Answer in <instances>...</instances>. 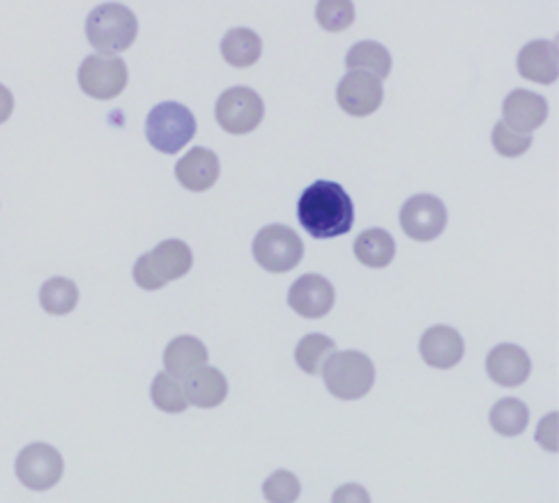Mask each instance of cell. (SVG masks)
<instances>
[{
    "instance_id": "cell-25",
    "label": "cell",
    "mask_w": 559,
    "mask_h": 503,
    "mask_svg": "<svg viewBox=\"0 0 559 503\" xmlns=\"http://www.w3.org/2000/svg\"><path fill=\"white\" fill-rule=\"evenodd\" d=\"M530 426V409L519 398H502L490 409V428L502 436H519Z\"/></svg>"
},
{
    "instance_id": "cell-5",
    "label": "cell",
    "mask_w": 559,
    "mask_h": 503,
    "mask_svg": "<svg viewBox=\"0 0 559 503\" xmlns=\"http://www.w3.org/2000/svg\"><path fill=\"white\" fill-rule=\"evenodd\" d=\"M193 136H197V118L187 106L178 101H164L147 113L145 139L157 152L178 155Z\"/></svg>"
},
{
    "instance_id": "cell-24",
    "label": "cell",
    "mask_w": 559,
    "mask_h": 503,
    "mask_svg": "<svg viewBox=\"0 0 559 503\" xmlns=\"http://www.w3.org/2000/svg\"><path fill=\"white\" fill-rule=\"evenodd\" d=\"M336 352V343L325 334H309L295 347V361L307 375H320L322 366Z\"/></svg>"
},
{
    "instance_id": "cell-17",
    "label": "cell",
    "mask_w": 559,
    "mask_h": 503,
    "mask_svg": "<svg viewBox=\"0 0 559 503\" xmlns=\"http://www.w3.org/2000/svg\"><path fill=\"white\" fill-rule=\"evenodd\" d=\"M519 74L532 83L550 85L559 79V47L555 39H534L519 53Z\"/></svg>"
},
{
    "instance_id": "cell-27",
    "label": "cell",
    "mask_w": 559,
    "mask_h": 503,
    "mask_svg": "<svg viewBox=\"0 0 559 503\" xmlns=\"http://www.w3.org/2000/svg\"><path fill=\"white\" fill-rule=\"evenodd\" d=\"M150 398H153L157 409L166 414H182L187 409L185 388L168 373H159L155 378L153 386H150Z\"/></svg>"
},
{
    "instance_id": "cell-2",
    "label": "cell",
    "mask_w": 559,
    "mask_h": 503,
    "mask_svg": "<svg viewBox=\"0 0 559 503\" xmlns=\"http://www.w3.org/2000/svg\"><path fill=\"white\" fill-rule=\"evenodd\" d=\"M85 37L97 51H127L139 37V19L127 5L102 3L85 19Z\"/></svg>"
},
{
    "instance_id": "cell-1",
    "label": "cell",
    "mask_w": 559,
    "mask_h": 503,
    "mask_svg": "<svg viewBox=\"0 0 559 503\" xmlns=\"http://www.w3.org/2000/svg\"><path fill=\"white\" fill-rule=\"evenodd\" d=\"M297 218L313 239H332L353 230L355 205L341 184L318 180L299 195Z\"/></svg>"
},
{
    "instance_id": "cell-21",
    "label": "cell",
    "mask_w": 559,
    "mask_h": 503,
    "mask_svg": "<svg viewBox=\"0 0 559 503\" xmlns=\"http://www.w3.org/2000/svg\"><path fill=\"white\" fill-rule=\"evenodd\" d=\"M355 258L371 270H384L392 265V260L396 258V242L394 237L382 230V228H371L364 230L355 239Z\"/></svg>"
},
{
    "instance_id": "cell-16",
    "label": "cell",
    "mask_w": 559,
    "mask_h": 503,
    "mask_svg": "<svg viewBox=\"0 0 559 503\" xmlns=\"http://www.w3.org/2000/svg\"><path fill=\"white\" fill-rule=\"evenodd\" d=\"M222 175L219 157L207 147H193L176 164L178 182L193 193H203L217 184Z\"/></svg>"
},
{
    "instance_id": "cell-18",
    "label": "cell",
    "mask_w": 559,
    "mask_h": 503,
    "mask_svg": "<svg viewBox=\"0 0 559 503\" xmlns=\"http://www.w3.org/2000/svg\"><path fill=\"white\" fill-rule=\"evenodd\" d=\"M185 398L193 407L201 409H212L219 407L228 398V380L222 373L219 368L212 366H201L199 370H193L191 375L185 378Z\"/></svg>"
},
{
    "instance_id": "cell-15",
    "label": "cell",
    "mask_w": 559,
    "mask_h": 503,
    "mask_svg": "<svg viewBox=\"0 0 559 503\" xmlns=\"http://www.w3.org/2000/svg\"><path fill=\"white\" fill-rule=\"evenodd\" d=\"M548 118V101L530 91H513L502 104V122L519 131V134H532Z\"/></svg>"
},
{
    "instance_id": "cell-29",
    "label": "cell",
    "mask_w": 559,
    "mask_h": 503,
    "mask_svg": "<svg viewBox=\"0 0 559 503\" xmlns=\"http://www.w3.org/2000/svg\"><path fill=\"white\" fill-rule=\"evenodd\" d=\"M490 141H492V147H496L498 155L513 159V157H523L530 149L532 134H519V131L509 129L504 122H498L496 127H492Z\"/></svg>"
},
{
    "instance_id": "cell-31",
    "label": "cell",
    "mask_w": 559,
    "mask_h": 503,
    "mask_svg": "<svg viewBox=\"0 0 559 503\" xmlns=\"http://www.w3.org/2000/svg\"><path fill=\"white\" fill-rule=\"evenodd\" d=\"M334 503H341V501H359V503H369L371 496L367 490H361L359 486H346L334 492Z\"/></svg>"
},
{
    "instance_id": "cell-3",
    "label": "cell",
    "mask_w": 559,
    "mask_h": 503,
    "mask_svg": "<svg viewBox=\"0 0 559 503\" xmlns=\"http://www.w3.org/2000/svg\"><path fill=\"white\" fill-rule=\"evenodd\" d=\"M193 267V253L182 239H166L134 265V283L141 290H162L166 283L187 276Z\"/></svg>"
},
{
    "instance_id": "cell-19",
    "label": "cell",
    "mask_w": 559,
    "mask_h": 503,
    "mask_svg": "<svg viewBox=\"0 0 559 503\" xmlns=\"http://www.w3.org/2000/svg\"><path fill=\"white\" fill-rule=\"evenodd\" d=\"M210 359L207 347L197 336H178L164 349V368L168 375L185 380L193 370L205 366Z\"/></svg>"
},
{
    "instance_id": "cell-10",
    "label": "cell",
    "mask_w": 559,
    "mask_h": 503,
    "mask_svg": "<svg viewBox=\"0 0 559 503\" xmlns=\"http://www.w3.org/2000/svg\"><path fill=\"white\" fill-rule=\"evenodd\" d=\"M447 207L431 193H419L407 199L401 207L399 224L415 242H433L447 228Z\"/></svg>"
},
{
    "instance_id": "cell-12",
    "label": "cell",
    "mask_w": 559,
    "mask_h": 503,
    "mask_svg": "<svg viewBox=\"0 0 559 503\" xmlns=\"http://www.w3.org/2000/svg\"><path fill=\"white\" fill-rule=\"evenodd\" d=\"M334 286L330 278L320 274L299 276L288 290V306L297 315H302L307 320L325 318L334 309Z\"/></svg>"
},
{
    "instance_id": "cell-22",
    "label": "cell",
    "mask_w": 559,
    "mask_h": 503,
    "mask_svg": "<svg viewBox=\"0 0 559 503\" xmlns=\"http://www.w3.org/2000/svg\"><path fill=\"white\" fill-rule=\"evenodd\" d=\"M346 68L350 72H367L380 81L392 74V53L373 39L357 41L346 56Z\"/></svg>"
},
{
    "instance_id": "cell-6",
    "label": "cell",
    "mask_w": 559,
    "mask_h": 503,
    "mask_svg": "<svg viewBox=\"0 0 559 503\" xmlns=\"http://www.w3.org/2000/svg\"><path fill=\"white\" fill-rule=\"evenodd\" d=\"M253 260L265 272L286 274L295 270L305 258V244L299 235L282 224L265 226L253 237Z\"/></svg>"
},
{
    "instance_id": "cell-32",
    "label": "cell",
    "mask_w": 559,
    "mask_h": 503,
    "mask_svg": "<svg viewBox=\"0 0 559 503\" xmlns=\"http://www.w3.org/2000/svg\"><path fill=\"white\" fill-rule=\"evenodd\" d=\"M14 111V95L0 83V124H5Z\"/></svg>"
},
{
    "instance_id": "cell-14",
    "label": "cell",
    "mask_w": 559,
    "mask_h": 503,
    "mask_svg": "<svg viewBox=\"0 0 559 503\" xmlns=\"http://www.w3.org/2000/svg\"><path fill=\"white\" fill-rule=\"evenodd\" d=\"M419 355L426 366L436 370L456 368L465 355L463 336L451 326H431L419 340Z\"/></svg>"
},
{
    "instance_id": "cell-20",
    "label": "cell",
    "mask_w": 559,
    "mask_h": 503,
    "mask_svg": "<svg viewBox=\"0 0 559 503\" xmlns=\"http://www.w3.org/2000/svg\"><path fill=\"white\" fill-rule=\"evenodd\" d=\"M222 56L235 70L253 68L263 56V39L249 28H233L222 39Z\"/></svg>"
},
{
    "instance_id": "cell-8",
    "label": "cell",
    "mask_w": 559,
    "mask_h": 503,
    "mask_svg": "<svg viewBox=\"0 0 559 503\" xmlns=\"http://www.w3.org/2000/svg\"><path fill=\"white\" fill-rule=\"evenodd\" d=\"M129 83V72L122 58L114 53L88 56L79 68V85L81 91L99 101L116 99L124 93Z\"/></svg>"
},
{
    "instance_id": "cell-4",
    "label": "cell",
    "mask_w": 559,
    "mask_h": 503,
    "mask_svg": "<svg viewBox=\"0 0 559 503\" xmlns=\"http://www.w3.org/2000/svg\"><path fill=\"white\" fill-rule=\"evenodd\" d=\"M320 373L325 378L328 391L338 400H359L376 384L373 361L364 352H357V349L334 352Z\"/></svg>"
},
{
    "instance_id": "cell-7",
    "label": "cell",
    "mask_w": 559,
    "mask_h": 503,
    "mask_svg": "<svg viewBox=\"0 0 559 503\" xmlns=\"http://www.w3.org/2000/svg\"><path fill=\"white\" fill-rule=\"evenodd\" d=\"M214 116H217L219 127L228 131V134L245 136L263 122L265 104L251 87H228L224 95H219L217 106H214Z\"/></svg>"
},
{
    "instance_id": "cell-11",
    "label": "cell",
    "mask_w": 559,
    "mask_h": 503,
    "mask_svg": "<svg viewBox=\"0 0 559 503\" xmlns=\"http://www.w3.org/2000/svg\"><path fill=\"white\" fill-rule=\"evenodd\" d=\"M382 81L367 72H350L341 79L336 87L338 106L353 118L373 116L382 106Z\"/></svg>"
},
{
    "instance_id": "cell-30",
    "label": "cell",
    "mask_w": 559,
    "mask_h": 503,
    "mask_svg": "<svg viewBox=\"0 0 559 503\" xmlns=\"http://www.w3.org/2000/svg\"><path fill=\"white\" fill-rule=\"evenodd\" d=\"M536 442H539L550 453L559 451V446H557V411H552L550 417H546L539 423V430H536Z\"/></svg>"
},
{
    "instance_id": "cell-9",
    "label": "cell",
    "mask_w": 559,
    "mask_h": 503,
    "mask_svg": "<svg viewBox=\"0 0 559 503\" xmlns=\"http://www.w3.org/2000/svg\"><path fill=\"white\" fill-rule=\"evenodd\" d=\"M14 471L21 480V486H26L33 492H47L58 486V480L64 471V463L62 455L53 446L37 442L28 444L19 453Z\"/></svg>"
},
{
    "instance_id": "cell-13",
    "label": "cell",
    "mask_w": 559,
    "mask_h": 503,
    "mask_svg": "<svg viewBox=\"0 0 559 503\" xmlns=\"http://www.w3.org/2000/svg\"><path fill=\"white\" fill-rule=\"evenodd\" d=\"M486 373L492 382L504 388L521 386L527 382L532 373V359L523 347L502 343L490 349V355L486 359Z\"/></svg>"
},
{
    "instance_id": "cell-28",
    "label": "cell",
    "mask_w": 559,
    "mask_h": 503,
    "mask_svg": "<svg viewBox=\"0 0 559 503\" xmlns=\"http://www.w3.org/2000/svg\"><path fill=\"white\" fill-rule=\"evenodd\" d=\"M299 492H302V486H299L297 476L286 469L274 471L263 483V496L270 503H295Z\"/></svg>"
},
{
    "instance_id": "cell-26",
    "label": "cell",
    "mask_w": 559,
    "mask_h": 503,
    "mask_svg": "<svg viewBox=\"0 0 559 503\" xmlns=\"http://www.w3.org/2000/svg\"><path fill=\"white\" fill-rule=\"evenodd\" d=\"M316 21L322 31L343 33L355 24L353 0H318Z\"/></svg>"
},
{
    "instance_id": "cell-23",
    "label": "cell",
    "mask_w": 559,
    "mask_h": 503,
    "mask_svg": "<svg viewBox=\"0 0 559 503\" xmlns=\"http://www.w3.org/2000/svg\"><path fill=\"white\" fill-rule=\"evenodd\" d=\"M39 303L49 315H70L79 303L76 283L64 276L49 278L45 286L39 288Z\"/></svg>"
}]
</instances>
